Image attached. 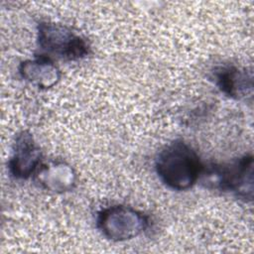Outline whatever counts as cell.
<instances>
[{"label":"cell","instance_id":"cell-6","mask_svg":"<svg viewBox=\"0 0 254 254\" xmlns=\"http://www.w3.org/2000/svg\"><path fill=\"white\" fill-rule=\"evenodd\" d=\"M214 82L219 90L236 100L252 97L253 75L252 71L233 64L218 66L214 72Z\"/></svg>","mask_w":254,"mask_h":254},{"label":"cell","instance_id":"cell-7","mask_svg":"<svg viewBox=\"0 0 254 254\" xmlns=\"http://www.w3.org/2000/svg\"><path fill=\"white\" fill-rule=\"evenodd\" d=\"M18 71L25 81L40 89L54 87L62 77L59 66L50 57L43 54L23 61L18 66Z\"/></svg>","mask_w":254,"mask_h":254},{"label":"cell","instance_id":"cell-1","mask_svg":"<svg viewBox=\"0 0 254 254\" xmlns=\"http://www.w3.org/2000/svg\"><path fill=\"white\" fill-rule=\"evenodd\" d=\"M202 169L198 154L182 139L166 145L155 160V170L160 181L177 191L192 188L200 179Z\"/></svg>","mask_w":254,"mask_h":254},{"label":"cell","instance_id":"cell-2","mask_svg":"<svg viewBox=\"0 0 254 254\" xmlns=\"http://www.w3.org/2000/svg\"><path fill=\"white\" fill-rule=\"evenodd\" d=\"M200 178L208 189L231 192L244 201L253 199V156L251 154L225 164L203 165Z\"/></svg>","mask_w":254,"mask_h":254},{"label":"cell","instance_id":"cell-3","mask_svg":"<svg viewBox=\"0 0 254 254\" xmlns=\"http://www.w3.org/2000/svg\"><path fill=\"white\" fill-rule=\"evenodd\" d=\"M149 226V217L127 205L116 204L102 208L96 215V228L113 242L131 240L141 235Z\"/></svg>","mask_w":254,"mask_h":254},{"label":"cell","instance_id":"cell-5","mask_svg":"<svg viewBox=\"0 0 254 254\" xmlns=\"http://www.w3.org/2000/svg\"><path fill=\"white\" fill-rule=\"evenodd\" d=\"M42 151L28 130L19 132L12 146V154L8 161L10 175L17 180H27L41 166Z\"/></svg>","mask_w":254,"mask_h":254},{"label":"cell","instance_id":"cell-8","mask_svg":"<svg viewBox=\"0 0 254 254\" xmlns=\"http://www.w3.org/2000/svg\"><path fill=\"white\" fill-rule=\"evenodd\" d=\"M35 181L46 190L55 193L70 191L76 185L74 169L64 161L43 164L35 173Z\"/></svg>","mask_w":254,"mask_h":254},{"label":"cell","instance_id":"cell-4","mask_svg":"<svg viewBox=\"0 0 254 254\" xmlns=\"http://www.w3.org/2000/svg\"><path fill=\"white\" fill-rule=\"evenodd\" d=\"M37 43L47 56L53 55L67 61L81 60L90 52L85 38L69 27L55 22L43 21L38 24Z\"/></svg>","mask_w":254,"mask_h":254}]
</instances>
